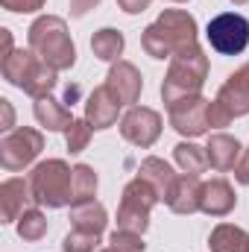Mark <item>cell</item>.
<instances>
[{
  "label": "cell",
  "mask_w": 249,
  "mask_h": 252,
  "mask_svg": "<svg viewBox=\"0 0 249 252\" xmlns=\"http://www.w3.org/2000/svg\"><path fill=\"white\" fill-rule=\"evenodd\" d=\"M100 244V235H91V232H82V229H73L70 235H64L62 250L64 252H94Z\"/></svg>",
  "instance_id": "obj_29"
},
{
  "label": "cell",
  "mask_w": 249,
  "mask_h": 252,
  "mask_svg": "<svg viewBox=\"0 0 249 252\" xmlns=\"http://www.w3.org/2000/svg\"><path fill=\"white\" fill-rule=\"evenodd\" d=\"M205 76H208V56L199 44H187L182 47L173 59H170V70L164 76V85H161V97H164V106L176 103V100H185V97H196L205 85Z\"/></svg>",
  "instance_id": "obj_2"
},
{
  "label": "cell",
  "mask_w": 249,
  "mask_h": 252,
  "mask_svg": "<svg viewBox=\"0 0 249 252\" xmlns=\"http://www.w3.org/2000/svg\"><path fill=\"white\" fill-rule=\"evenodd\" d=\"M70 223L73 229H82V232H91V235H103L106 226H109V214H106V205L91 199V202H79L70 208Z\"/></svg>",
  "instance_id": "obj_18"
},
{
  "label": "cell",
  "mask_w": 249,
  "mask_h": 252,
  "mask_svg": "<svg viewBox=\"0 0 249 252\" xmlns=\"http://www.w3.org/2000/svg\"><path fill=\"white\" fill-rule=\"evenodd\" d=\"M30 50L38 53L41 62H47L53 70H70L76 62V47L70 41L67 24L56 15H41L30 27Z\"/></svg>",
  "instance_id": "obj_3"
},
{
  "label": "cell",
  "mask_w": 249,
  "mask_h": 252,
  "mask_svg": "<svg viewBox=\"0 0 249 252\" xmlns=\"http://www.w3.org/2000/svg\"><path fill=\"white\" fill-rule=\"evenodd\" d=\"M208 103H211V100H205L202 94L170 103V106H167L170 126H173L179 135H187V138L205 135V132H208Z\"/></svg>",
  "instance_id": "obj_8"
},
{
  "label": "cell",
  "mask_w": 249,
  "mask_h": 252,
  "mask_svg": "<svg viewBox=\"0 0 249 252\" xmlns=\"http://www.w3.org/2000/svg\"><path fill=\"white\" fill-rule=\"evenodd\" d=\"M91 132H94V126L88 124V121H73V126L64 132V141H67V150L76 156V153H82L85 147H88V141H91Z\"/></svg>",
  "instance_id": "obj_28"
},
{
  "label": "cell",
  "mask_w": 249,
  "mask_h": 252,
  "mask_svg": "<svg viewBox=\"0 0 249 252\" xmlns=\"http://www.w3.org/2000/svg\"><path fill=\"white\" fill-rule=\"evenodd\" d=\"M32 112H35V121L44 126L47 132H67V129L73 126L70 112L64 109L56 97H50V94H47V97H41V100H35Z\"/></svg>",
  "instance_id": "obj_19"
},
{
  "label": "cell",
  "mask_w": 249,
  "mask_h": 252,
  "mask_svg": "<svg viewBox=\"0 0 249 252\" xmlns=\"http://www.w3.org/2000/svg\"><path fill=\"white\" fill-rule=\"evenodd\" d=\"M211 252H249V232L232 223H220L214 226L211 238H208Z\"/></svg>",
  "instance_id": "obj_21"
},
{
  "label": "cell",
  "mask_w": 249,
  "mask_h": 252,
  "mask_svg": "<svg viewBox=\"0 0 249 252\" xmlns=\"http://www.w3.org/2000/svg\"><path fill=\"white\" fill-rule=\"evenodd\" d=\"M18 235L24 241H41L47 235V217L38 211V208H27L21 217H18Z\"/></svg>",
  "instance_id": "obj_26"
},
{
  "label": "cell",
  "mask_w": 249,
  "mask_h": 252,
  "mask_svg": "<svg viewBox=\"0 0 249 252\" xmlns=\"http://www.w3.org/2000/svg\"><path fill=\"white\" fill-rule=\"evenodd\" d=\"M150 3H153V0H118V6L124 9L126 15H138V12L150 9Z\"/></svg>",
  "instance_id": "obj_34"
},
{
  "label": "cell",
  "mask_w": 249,
  "mask_h": 252,
  "mask_svg": "<svg viewBox=\"0 0 249 252\" xmlns=\"http://www.w3.org/2000/svg\"><path fill=\"white\" fill-rule=\"evenodd\" d=\"M0 109H3V129L9 132V129H12V121H15V112H12V103H9V100H0Z\"/></svg>",
  "instance_id": "obj_35"
},
{
  "label": "cell",
  "mask_w": 249,
  "mask_h": 252,
  "mask_svg": "<svg viewBox=\"0 0 249 252\" xmlns=\"http://www.w3.org/2000/svg\"><path fill=\"white\" fill-rule=\"evenodd\" d=\"M109 247L118 250V252H147L144 235H138V232H126V229H115V232H112Z\"/></svg>",
  "instance_id": "obj_27"
},
{
  "label": "cell",
  "mask_w": 249,
  "mask_h": 252,
  "mask_svg": "<svg viewBox=\"0 0 249 252\" xmlns=\"http://www.w3.org/2000/svg\"><path fill=\"white\" fill-rule=\"evenodd\" d=\"M44 3L47 0H0V6L9 12H38Z\"/></svg>",
  "instance_id": "obj_30"
},
{
  "label": "cell",
  "mask_w": 249,
  "mask_h": 252,
  "mask_svg": "<svg viewBox=\"0 0 249 252\" xmlns=\"http://www.w3.org/2000/svg\"><path fill=\"white\" fill-rule=\"evenodd\" d=\"M232 3H235V6H244V3H249V0H232Z\"/></svg>",
  "instance_id": "obj_37"
},
{
  "label": "cell",
  "mask_w": 249,
  "mask_h": 252,
  "mask_svg": "<svg viewBox=\"0 0 249 252\" xmlns=\"http://www.w3.org/2000/svg\"><path fill=\"white\" fill-rule=\"evenodd\" d=\"M217 106L226 109V115L235 121V118H244L249 115V62L244 67H238L217 91Z\"/></svg>",
  "instance_id": "obj_10"
},
{
  "label": "cell",
  "mask_w": 249,
  "mask_h": 252,
  "mask_svg": "<svg viewBox=\"0 0 249 252\" xmlns=\"http://www.w3.org/2000/svg\"><path fill=\"white\" fill-rule=\"evenodd\" d=\"M35 62V53L32 50H12L3 62H0V70H3V79L9 82V85H15V88H21L24 85V76H27V70L32 67Z\"/></svg>",
  "instance_id": "obj_23"
},
{
  "label": "cell",
  "mask_w": 249,
  "mask_h": 252,
  "mask_svg": "<svg viewBox=\"0 0 249 252\" xmlns=\"http://www.w3.org/2000/svg\"><path fill=\"white\" fill-rule=\"evenodd\" d=\"M205 35H208V44L217 53L238 56V53L247 50V44H249V21L244 15H238V12H223V15H217L208 24Z\"/></svg>",
  "instance_id": "obj_7"
},
{
  "label": "cell",
  "mask_w": 249,
  "mask_h": 252,
  "mask_svg": "<svg viewBox=\"0 0 249 252\" xmlns=\"http://www.w3.org/2000/svg\"><path fill=\"white\" fill-rule=\"evenodd\" d=\"M124 32L121 30H112V27H103V30H97L94 32V38H91V50H94V56L100 59V62H121V53H124Z\"/></svg>",
  "instance_id": "obj_22"
},
{
  "label": "cell",
  "mask_w": 249,
  "mask_h": 252,
  "mask_svg": "<svg viewBox=\"0 0 249 252\" xmlns=\"http://www.w3.org/2000/svg\"><path fill=\"white\" fill-rule=\"evenodd\" d=\"M94 6H100V0H70V15L73 18H85Z\"/></svg>",
  "instance_id": "obj_33"
},
{
  "label": "cell",
  "mask_w": 249,
  "mask_h": 252,
  "mask_svg": "<svg viewBox=\"0 0 249 252\" xmlns=\"http://www.w3.org/2000/svg\"><path fill=\"white\" fill-rule=\"evenodd\" d=\"M235 205H238V196H235V188H232L226 179L202 182L199 211H205L208 217H226V214H232Z\"/></svg>",
  "instance_id": "obj_14"
},
{
  "label": "cell",
  "mask_w": 249,
  "mask_h": 252,
  "mask_svg": "<svg viewBox=\"0 0 249 252\" xmlns=\"http://www.w3.org/2000/svg\"><path fill=\"white\" fill-rule=\"evenodd\" d=\"M97 193V173L88 164H76L73 167V205L79 202H91Z\"/></svg>",
  "instance_id": "obj_25"
},
{
  "label": "cell",
  "mask_w": 249,
  "mask_h": 252,
  "mask_svg": "<svg viewBox=\"0 0 249 252\" xmlns=\"http://www.w3.org/2000/svg\"><path fill=\"white\" fill-rule=\"evenodd\" d=\"M100 252H118V250H112V247H106V250H100Z\"/></svg>",
  "instance_id": "obj_38"
},
{
  "label": "cell",
  "mask_w": 249,
  "mask_h": 252,
  "mask_svg": "<svg viewBox=\"0 0 249 252\" xmlns=\"http://www.w3.org/2000/svg\"><path fill=\"white\" fill-rule=\"evenodd\" d=\"M30 188L35 196V205L44 208L73 205V167H67V161L62 158H47L32 167Z\"/></svg>",
  "instance_id": "obj_4"
},
{
  "label": "cell",
  "mask_w": 249,
  "mask_h": 252,
  "mask_svg": "<svg viewBox=\"0 0 249 252\" xmlns=\"http://www.w3.org/2000/svg\"><path fill=\"white\" fill-rule=\"evenodd\" d=\"M56 73H59V70H53L47 62H41L38 53H35V62H32V67L27 70L21 91L30 94V97H35V100H41V97H47V94L56 88Z\"/></svg>",
  "instance_id": "obj_20"
},
{
  "label": "cell",
  "mask_w": 249,
  "mask_h": 252,
  "mask_svg": "<svg viewBox=\"0 0 249 252\" xmlns=\"http://www.w3.org/2000/svg\"><path fill=\"white\" fill-rule=\"evenodd\" d=\"M173 158H176V164H179L185 173H190V176H199V173H205V167H208L205 147H196V144H190V141H182V144L173 147Z\"/></svg>",
  "instance_id": "obj_24"
},
{
  "label": "cell",
  "mask_w": 249,
  "mask_h": 252,
  "mask_svg": "<svg viewBox=\"0 0 249 252\" xmlns=\"http://www.w3.org/2000/svg\"><path fill=\"white\" fill-rule=\"evenodd\" d=\"M158 199H161V196L156 193V188H153L150 182H144L141 176H135V179L124 188L121 205H118V229L144 235L147 226H150V211H153V205H156Z\"/></svg>",
  "instance_id": "obj_5"
},
{
  "label": "cell",
  "mask_w": 249,
  "mask_h": 252,
  "mask_svg": "<svg viewBox=\"0 0 249 252\" xmlns=\"http://www.w3.org/2000/svg\"><path fill=\"white\" fill-rule=\"evenodd\" d=\"M187 44H196V18L185 9H164L141 32V47L153 59H173Z\"/></svg>",
  "instance_id": "obj_1"
},
{
  "label": "cell",
  "mask_w": 249,
  "mask_h": 252,
  "mask_svg": "<svg viewBox=\"0 0 249 252\" xmlns=\"http://www.w3.org/2000/svg\"><path fill=\"white\" fill-rule=\"evenodd\" d=\"M229 124H232V118L226 115V109H220L217 100H211L208 103V126L211 129H223V126H229Z\"/></svg>",
  "instance_id": "obj_31"
},
{
  "label": "cell",
  "mask_w": 249,
  "mask_h": 252,
  "mask_svg": "<svg viewBox=\"0 0 249 252\" xmlns=\"http://www.w3.org/2000/svg\"><path fill=\"white\" fill-rule=\"evenodd\" d=\"M106 85H109V91L121 100V106H132V103H138V97H141L144 79H141V70L132 62H115L109 67Z\"/></svg>",
  "instance_id": "obj_11"
},
{
  "label": "cell",
  "mask_w": 249,
  "mask_h": 252,
  "mask_svg": "<svg viewBox=\"0 0 249 252\" xmlns=\"http://www.w3.org/2000/svg\"><path fill=\"white\" fill-rule=\"evenodd\" d=\"M0 38H3V59H6V56L15 50V47H12V32H9V30H0Z\"/></svg>",
  "instance_id": "obj_36"
},
{
  "label": "cell",
  "mask_w": 249,
  "mask_h": 252,
  "mask_svg": "<svg viewBox=\"0 0 249 252\" xmlns=\"http://www.w3.org/2000/svg\"><path fill=\"white\" fill-rule=\"evenodd\" d=\"M170 3H187V0H170Z\"/></svg>",
  "instance_id": "obj_39"
},
{
  "label": "cell",
  "mask_w": 249,
  "mask_h": 252,
  "mask_svg": "<svg viewBox=\"0 0 249 252\" xmlns=\"http://www.w3.org/2000/svg\"><path fill=\"white\" fill-rule=\"evenodd\" d=\"M41 150H44V135L32 126H18V129L6 132L0 141V164H3V170L18 173V170L30 167Z\"/></svg>",
  "instance_id": "obj_6"
},
{
  "label": "cell",
  "mask_w": 249,
  "mask_h": 252,
  "mask_svg": "<svg viewBox=\"0 0 249 252\" xmlns=\"http://www.w3.org/2000/svg\"><path fill=\"white\" fill-rule=\"evenodd\" d=\"M121 135H124V141L147 150L161 135V115L156 109H147V106H132L121 121Z\"/></svg>",
  "instance_id": "obj_9"
},
{
  "label": "cell",
  "mask_w": 249,
  "mask_h": 252,
  "mask_svg": "<svg viewBox=\"0 0 249 252\" xmlns=\"http://www.w3.org/2000/svg\"><path fill=\"white\" fill-rule=\"evenodd\" d=\"M30 202H35L32 188H30V179H6L0 185V211H3V223H15L27 208Z\"/></svg>",
  "instance_id": "obj_13"
},
{
  "label": "cell",
  "mask_w": 249,
  "mask_h": 252,
  "mask_svg": "<svg viewBox=\"0 0 249 252\" xmlns=\"http://www.w3.org/2000/svg\"><path fill=\"white\" fill-rule=\"evenodd\" d=\"M199 193H202L199 176L182 173V176L176 179L173 190L167 193L164 202H167V208H170L173 214H193V211H199Z\"/></svg>",
  "instance_id": "obj_16"
},
{
  "label": "cell",
  "mask_w": 249,
  "mask_h": 252,
  "mask_svg": "<svg viewBox=\"0 0 249 252\" xmlns=\"http://www.w3.org/2000/svg\"><path fill=\"white\" fill-rule=\"evenodd\" d=\"M118 115H121V100L109 91V85H100V88H94L88 94V100H85V121L94 129L115 126Z\"/></svg>",
  "instance_id": "obj_12"
},
{
  "label": "cell",
  "mask_w": 249,
  "mask_h": 252,
  "mask_svg": "<svg viewBox=\"0 0 249 252\" xmlns=\"http://www.w3.org/2000/svg\"><path fill=\"white\" fill-rule=\"evenodd\" d=\"M235 179H238L241 185H249V147L241 153V161L235 164Z\"/></svg>",
  "instance_id": "obj_32"
},
{
  "label": "cell",
  "mask_w": 249,
  "mask_h": 252,
  "mask_svg": "<svg viewBox=\"0 0 249 252\" xmlns=\"http://www.w3.org/2000/svg\"><path fill=\"white\" fill-rule=\"evenodd\" d=\"M138 176H141L144 182H150L161 199H167V193L173 190L176 179H179V176L173 173V167H170L164 158H158V156H147V158L141 161V167H138Z\"/></svg>",
  "instance_id": "obj_17"
},
{
  "label": "cell",
  "mask_w": 249,
  "mask_h": 252,
  "mask_svg": "<svg viewBox=\"0 0 249 252\" xmlns=\"http://www.w3.org/2000/svg\"><path fill=\"white\" fill-rule=\"evenodd\" d=\"M241 153H244L241 141L232 138V135H226V132H214V135L208 138V147H205L208 167H214V170H220V173L235 170V164L241 161Z\"/></svg>",
  "instance_id": "obj_15"
}]
</instances>
